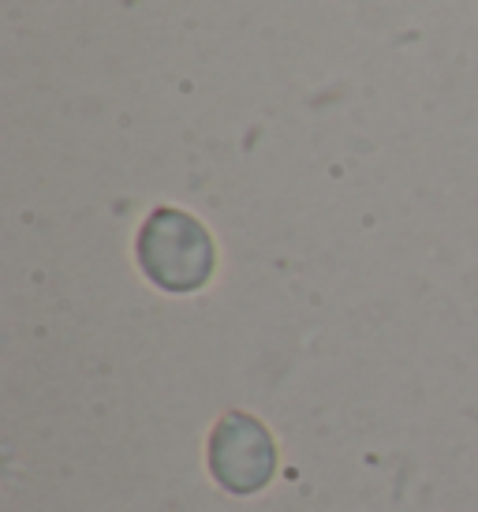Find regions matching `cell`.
<instances>
[{"label": "cell", "instance_id": "1", "mask_svg": "<svg viewBox=\"0 0 478 512\" xmlns=\"http://www.w3.org/2000/svg\"><path fill=\"white\" fill-rule=\"evenodd\" d=\"M139 258L161 288L191 292L213 270V243L198 221L176 210H157L139 236Z\"/></svg>", "mask_w": 478, "mask_h": 512}, {"label": "cell", "instance_id": "2", "mask_svg": "<svg viewBox=\"0 0 478 512\" xmlns=\"http://www.w3.org/2000/svg\"><path fill=\"white\" fill-rule=\"evenodd\" d=\"M277 449L269 430L251 415H225L210 438V471L232 494H254L269 483Z\"/></svg>", "mask_w": 478, "mask_h": 512}]
</instances>
